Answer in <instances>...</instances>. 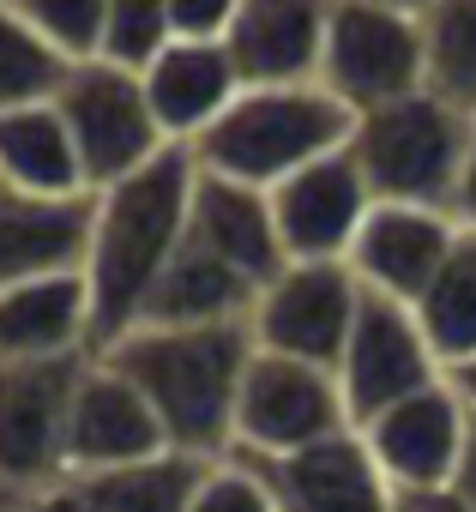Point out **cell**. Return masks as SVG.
<instances>
[{
	"instance_id": "20",
	"label": "cell",
	"mask_w": 476,
	"mask_h": 512,
	"mask_svg": "<svg viewBox=\"0 0 476 512\" xmlns=\"http://www.w3.org/2000/svg\"><path fill=\"white\" fill-rule=\"evenodd\" d=\"M91 205H97V193H85V199H13L0 211V290L37 284L55 272H85Z\"/></svg>"
},
{
	"instance_id": "5",
	"label": "cell",
	"mask_w": 476,
	"mask_h": 512,
	"mask_svg": "<svg viewBox=\"0 0 476 512\" xmlns=\"http://www.w3.org/2000/svg\"><path fill=\"white\" fill-rule=\"evenodd\" d=\"M55 109L79 145V163H85V181L91 193L139 175L145 163H157L169 151L157 115H151V97H145V79L133 67H115L103 55L91 61H73L61 91H55Z\"/></svg>"
},
{
	"instance_id": "9",
	"label": "cell",
	"mask_w": 476,
	"mask_h": 512,
	"mask_svg": "<svg viewBox=\"0 0 476 512\" xmlns=\"http://www.w3.org/2000/svg\"><path fill=\"white\" fill-rule=\"evenodd\" d=\"M446 380V362L434 356L422 320L410 302H392V296H362V314H356V332L338 356V386H344V404L356 416V428L404 398H416L422 386Z\"/></svg>"
},
{
	"instance_id": "23",
	"label": "cell",
	"mask_w": 476,
	"mask_h": 512,
	"mask_svg": "<svg viewBox=\"0 0 476 512\" xmlns=\"http://www.w3.org/2000/svg\"><path fill=\"white\" fill-rule=\"evenodd\" d=\"M205 464L211 458H193V452H175L169 446V452H157L145 464H127V470L67 476V488H73V506L79 512H187Z\"/></svg>"
},
{
	"instance_id": "19",
	"label": "cell",
	"mask_w": 476,
	"mask_h": 512,
	"mask_svg": "<svg viewBox=\"0 0 476 512\" xmlns=\"http://www.w3.org/2000/svg\"><path fill=\"white\" fill-rule=\"evenodd\" d=\"M187 235L199 247H211L217 260H229L242 278H254L260 290L290 266L284 235H278V211H272V193L266 187H248V181H229V175H205L199 169Z\"/></svg>"
},
{
	"instance_id": "6",
	"label": "cell",
	"mask_w": 476,
	"mask_h": 512,
	"mask_svg": "<svg viewBox=\"0 0 476 512\" xmlns=\"http://www.w3.org/2000/svg\"><path fill=\"white\" fill-rule=\"evenodd\" d=\"M350 428H356V416H350L332 368L254 350L242 404H235V446H229L235 458H296Z\"/></svg>"
},
{
	"instance_id": "11",
	"label": "cell",
	"mask_w": 476,
	"mask_h": 512,
	"mask_svg": "<svg viewBox=\"0 0 476 512\" xmlns=\"http://www.w3.org/2000/svg\"><path fill=\"white\" fill-rule=\"evenodd\" d=\"M157 452H169V434H163L151 398L109 356H91L79 368V386L67 404V476L127 470Z\"/></svg>"
},
{
	"instance_id": "4",
	"label": "cell",
	"mask_w": 476,
	"mask_h": 512,
	"mask_svg": "<svg viewBox=\"0 0 476 512\" xmlns=\"http://www.w3.org/2000/svg\"><path fill=\"white\" fill-rule=\"evenodd\" d=\"M470 145H476V115H464L434 91H410L380 109H362L350 133V151L374 199H410V205H446V211H452Z\"/></svg>"
},
{
	"instance_id": "12",
	"label": "cell",
	"mask_w": 476,
	"mask_h": 512,
	"mask_svg": "<svg viewBox=\"0 0 476 512\" xmlns=\"http://www.w3.org/2000/svg\"><path fill=\"white\" fill-rule=\"evenodd\" d=\"M470 404L464 392L446 380L422 386L416 398L368 416L356 434L368 446V458L380 464V476L392 488H446L458 476V458H464V440H470Z\"/></svg>"
},
{
	"instance_id": "1",
	"label": "cell",
	"mask_w": 476,
	"mask_h": 512,
	"mask_svg": "<svg viewBox=\"0 0 476 512\" xmlns=\"http://www.w3.org/2000/svg\"><path fill=\"white\" fill-rule=\"evenodd\" d=\"M193 181L199 163L187 145H169L157 163L139 175L115 181L91 205V253H85V284H91V314H97V350L127 338L175 260V247L187 241L193 217Z\"/></svg>"
},
{
	"instance_id": "14",
	"label": "cell",
	"mask_w": 476,
	"mask_h": 512,
	"mask_svg": "<svg viewBox=\"0 0 476 512\" xmlns=\"http://www.w3.org/2000/svg\"><path fill=\"white\" fill-rule=\"evenodd\" d=\"M272 211H278V235H284L290 260H350V247L374 211V187H368L356 151L338 145L320 163L296 169L290 181H278Z\"/></svg>"
},
{
	"instance_id": "3",
	"label": "cell",
	"mask_w": 476,
	"mask_h": 512,
	"mask_svg": "<svg viewBox=\"0 0 476 512\" xmlns=\"http://www.w3.org/2000/svg\"><path fill=\"white\" fill-rule=\"evenodd\" d=\"M350 133H356V109L332 97L320 79L314 85H248L217 115V127L193 145V163L205 175H229V181L272 193L296 169L350 145Z\"/></svg>"
},
{
	"instance_id": "8",
	"label": "cell",
	"mask_w": 476,
	"mask_h": 512,
	"mask_svg": "<svg viewBox=\"0 0 476 512\" xmlns=\"http://www.w3.org/2000/svg\"><path fill=\"white\" fill-rule=\"evenodd\" d=\"M362 284L344 260H290L254 302L248 326H254V344L272 350V356H296V362H314V368H332L338 374V356L356 332V314H362Z\"/></svg>"
},
{
	"instance_id": "34",
	"label": "cell",
	"mask_w": 476,
	"mask_h": 512,
	"mask_svg": "<svg viewBox=\"0 0 476 512\" xmlns=\"http://www.w3.org/2000/svg\"><path fill=\"white\" fill-rule=\"evenodd\" d=\"M452 488L476 506V422H470V440H464V458H458V476H452Z\"/></svg>"
},
{
	"instance_id": "28",
	"label": "cell",
	"mask_w": 476,
	"mask_h": 512,
	"mask_svg": "<svg viewBox=\"0 0 476 512\" xmlns=\"http://www.w3.org/2000/svg\"><path fill=\"white\" fill-rule=\"evenodd\" d=\"M13 13L49 37L67 61H91L103 49V19H109V0H13Z\"/></svg>"
},
{
	"instance_id": "17",
	"label": "cell",
	"mask_w": 476,
	"mask_h": 512,
	"mask_svg": "<svg viewBox=\"0 0 476 512\" xmlns=\"http://www.w3.org/2000/svg\"><path fill=\"white\" fill-rule=\"evenodd\" d=\"M97 356V314L85 272H55L0 290V362H73Z\"/></svg>"
},
{
	"instance_id": "15",
	"label": "cell",
	"mask_w": 476,
	"mask_h": 512,
	"mask_svg": "<svg viewBox=\"0 0 476 512\" xmlns=\"http://www.w3.org/2000/svg\"><path fill=\"white\" fill-rule=\"evenodd\" d=\"M139 79H145V97H151V115H157L163 139L187 145V151L217 127V115L235 97L248 91L229 43H199V37H175Z\"/></svg>"
},
{
	"instance_id": "10",
	"label": "cell",
	"mask_w": 476,
	"mask_h": 512,
	"mask_svg": "<svg viewBox=\"0 0 476 512\" xmlns=\"http://www.w3.org/2000/svg\"><path fill=\"white\" fill-rule=\"evenodd\" d=\"M85 362H0V488H55L67 476V404Z\"/></svg>"
},
{
	"instance_id": "25",
	"label": "cell",
	"mask_w": 476,
	"mask_h": 512,
	"mask_svg": "<svg viewBox=\"0 0 476 512\" xmlns=\"http://www.w3.org/2000/svg\"><path fill=\"white\" fill-rule=\"evenodd\" d=\"M428 91L476 115V0H434L422 13Z\"/></svg>"
},
{
	"instance_id": "26",
	"label": "cell",
	"mask_w": 476,
	"mask_h": 512,
	"mask_svg": "<svg viewBox=\"0 0 476 512\" xmlns=\"http://www.w3.org/2000/svg\"><path fill=\"white\" fill-rule=\"evenodd\" d=\"M67 67L73 61L13 13V0H0V109L55 97L61 79H67Z\"/></svg>"
},
{
	"instance_id": "13",
	"label": "cell",
	"mask_w": 476,
	"mask_h": 512,
	"mask_svg": "<svg viewBox=\"0 0 476 512\" xmlns=\"http://www.w3.org/2000/svg\"><path fill=\"white\" fill-rule=\"evenodd\" d=\"M464 223L446 205H410V199H374L356 247H350V272L362 290L392 296V302H422V290L440 278L446 253L458 247Z\"/></svg>"
},
{
	"instance_id": "37",
	"label": "cell",
	"mask_w": 476,
	"mask_h": 512,
	"mask_svg": "<svg viewBox=\"0 0 476 512\" xmlns=\"http://www.w3.org/2000/svg\"><path fill=\"white\" fill-rule=\"evenodd\" d=\"M13 199H19V193H13V187H7V175H0V211H7V205H13Z\"/></svg>"
},
{
	"instance_id": "31",
	"label": "cell",
	"mask_w": 476,
	"mask_h": 512,
	"mask_svg": "<svg viewBox=\"0 0 476 512\" xmlns=\"http://www.w3.org/2000/svg\"><path fill=\"white\" fill-rule=\"evenodd\" d=\"M392 512H476V506L446 482V488H398L392 494Z\"/></svg>"
},
{
	"instance_id": "18",
	"label": "cell",
	"mask_w": 476,
	"mask_h": 512,
	"mask_svg": "<svg viewBox=\"0 0 476 512\" xmlns=\"http://www.w3.org/2000/svg\"><path fill=\"white\" fill-rule=\"evenodd\" d=\"M278 494V512H392V482L368 458L362 434H338L296 458H254Z\"/></svg>"
},
{
	"instance_id": "33",
	"label": "cell",
	"mask_w": 476,
	"mask_h": 512,
	"mask_svg": "<svg viewBox=\"0 0 476 512\" xmlns=\"http://www.w3.org/2000/svg\"><path fill=\"white\" fill-rule=\"evenodd\" d=\"M0 512H49V488H0Z\"/></svg>"
},
{
	"instance_id": "16",
	"label": "cell",
	"mask_w": 476,
	"mask_h": 512,
	"mask_svg": "<svg viewBox=\"0 0 476 512\" xmlns=\"http://www.w3.org/2000/svg\"><path fill=\"white\" fill-rule=\"evenodd\" d=\"M326 25L332 0H242L223 43L242 67V85H314Z\"/></svg>"
},
{
	"instance_id": "24",
	"label": "cell",
	"mask_w": 476,
	"mask_h": 512,
	"mask_svg": "<svg viewBox=\"0 0 476 512\" xmlns=\"http://www.w3.org/2000/svg\"><path fill=\"white\" fill-rule=\"evenodd\" d=\"M416 320H422L434 356L446 362V374L476 362V229H464L458 247L446 253L440 278L416 302Z\"/></svg>"
},
{
	"instance_id": "21",
	"label": "cell",
	"mask_w": 476,
	"mask_h": 512,
	"mask_svg": "<svg viewBox=\"0 0 476 512\" xmlns=\"http://www.w3.org/2000/svg\"><path fill=\"white\" fill-rule=\"evenodd\" d=\"M260 302V284L242 278L229 260H217L211 247H199L193 235L175 247V260L163 266L139 326H242ZM133 326V332H139Z\"/></svg>"
},
{
	"instance_id": "32",
	"label": "cell",
	"mask_w": 476,
	"mask_h": 512,
	"mask_svg": "<svg viewBox=\"0 0 476 512\" xmlns=\"http://www.w3.org/2000/svg\"><path fill=\"white\" fill-rule=\"evenodd\" d=\"M452 217H458L464 229H476V145H470V157H464V175H458V193H452Z\"/></svg>"
},
{
	"instance_id": "22",
	"label": "cell",
	"mask_w": 476,
	"mask_h": 512,
	"mask_svg": "<svg viewBox=\"0 0 476 512\" xmlns=\"http://www.w3.org/2000/svg\"><path fill=\"white\" fill-rule=\"evenodd\" d=\"M0 175H7V187L19 199H85L91 193L79 145H73L55 97L0 109Z\"/></svg>"
},
{
	"instance_id": "29",
	"label": "cell",
	"mask_w": 476,
	"mask_h": 512,
	"mask_svg": "<svg viewBox=\"0 0 476 512\" xmlns=\"http://www.w3.org/2000/svg\"><path fill=\"white\" fill-rule=\"evenodd\" d=\"M187 512H278V494L272 482L260 476L254 458H211L199 488H193V506Z\"/></svg>"
},
{
	"instance_id": "36",
	"label": "cell",
	"mask_w": 476,
	"mask_h": 512,
	"mask_svg": "<svg viewBox=\"0 0 476 512\" xmlns=\"http://www.w3.org/2000/svg\"><path fill=\"white\" fill-rule=\"evenodd\" d=\"M380 7H398V13H428L434 0H380Z\"/></svg>"
},
{
	"instance_id": "7",
	"label": "cell",
	"mask_w": 476,
	"mask_h": 512,
	"mask_svg": "<svg viewBox=\"0 0 476 512\" xmlns=\"http://www.w3.org/2000/svg\"><path fill=\"white\" fill-rule=\"evenodd\" d=\"M320 85L332 97H344L356 115L380 109L392 97L428 91L422 13H398V7H380V0H332Z\"/></svg>"
},
{
	"instance_id": "27",
	"label": "cell",
	"mask_w": 476,
	"mask_h": 512,
	"mask_svg": "<svg viewBox=\"0 0 476 512\" xmlns=\"http://www.w3.org/2000/svg\"><path fill=\"white\" fill-rule=\"evenodd\" d=\"M175 43V19H169V0H109V19H103V61L145 73L163 49Z\"/></svg>"
},
{
	"instance_id": "35",
	"label": "cell",
	"mask_w": 476,
	"mask_h": 512,
	"mask_svg": "<svg viewBox=\"0 0 476 512\" xmlns=\"http://www.w3.org/2000/svg\"><path fill=\"white\" fill-rule=\"evenodd\" d=\"M452 386L464 392V404H470V416H476V362H464V368H452Z\"/></svg>"
},
{
	"instance_id": "2",
	"label": "cell",
	"mask_w": 476,
	"mask_h": 512,
	"mask_svg": "<svg viewBox=\"0 0 476 512\" xmlns=\"http://www.w3.org/2000/svg\"><path fill=\"white\" fill-rule=\"evenodd\" d=\"M254 326H139L115 338L109 356L157 410L175 452L229 458L235 446V404L254 362Z\"/></svg>"
},
{
	"instance_id": "30",
	"label": "cell",
	"mask_w": 476,
	"mask_h": 512,
	"mask_svg": "<svg viewBox=\"0 0 476 512\" xmlns=\"http://www.w3.org/2000/svg\"><path fill=\"white\" fill-rule=\"evenodd\" d=\"M242 0H169V19H175V37H199V43H223Z\"/></svg>"
}]
</instances>
